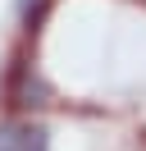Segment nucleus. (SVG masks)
Instances as JSON below:
<instances>
[{
  "label": "nucleus",
  "instance_id": "nucleus-3",
  "mask_svg": "<svg viewBox=\"0 0 146 151\" xmlns=\"http://www.w3.org/2000/svg\"><path fill=\"white\" fill-rule=\"evenodd\" d=\"M18 14H23V28L36 32L46 23V14H50V0H18Z\"/></svg>",
  "mask_w": 146,
  "mask_h": 151
},
{
  "label": "nucleus",
  "instance_id": "nucleus-1",
  "mask_svg": "<svg viewBox=\"0 0 146 151\" xmlns=\"http://www.w3.org/2000/svg\"><path fill=\"white\" fill-rule=\"evenodd\" d=\"M0 92H5L9 110H41V105H50V87L36 73V64H27V60H14L5 69V87Z\"/></svg>",
  "mask_w": 146,
  "mask_h": 151
},
{
  "label": "nucleus",
  "instance_id": "nucleus-2",
  "mask_svg": "<svg viewBox=\"0 0 146 151\" xmlns=\"http://www.w3.org/2000/svg\"><path fill=\"white\" fill-rule=\"evenodd\" d=\"M0 151H50V133L36 119H5L0 124Z\"/></svg>",
  "mask_w": 146,
  "mask_h": 151
}]
</instances>
